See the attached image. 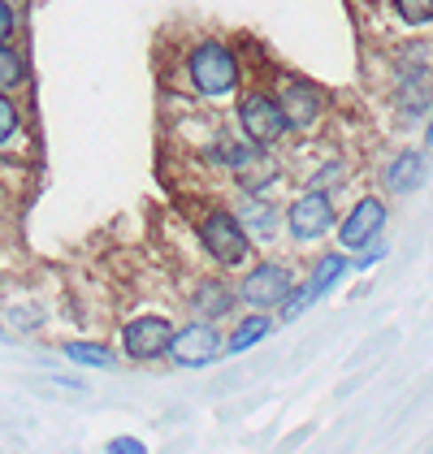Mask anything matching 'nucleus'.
Wrapping results in <instances>:
<instances>
[{
	"mask_svg": "<svg viewBox=\"0 0 433 454\" xmlns=\"http://www.w3.org/2000/svg\"><path fill=\"white\" fill-rule=\"evenodd\" d=\"M27 87V57L13 48V39L0 43V91H22Z\"/></svg>",
	"mask_w": 433,
	"mask_h": 454,
	"instance_id": "obj_17",
	"label": "nucleus"
},
{
	"mask_svg": "<svg viewBox=\"0 0 433 454\" xmlns=\"http://www.w3.org/2000/svg\"><path fill=\"white\" fill-rule=\"evenodd\" d=\"M9 320H13V325L22 320V329H39L43 312H39V308H13V312H9Z\"/></svg>",
	"mask_w": 433,
	"mask_h": 454,
	"instance_id": "obj_25",
	"label": "nucleus"
},
{
	"mask_svg": "<svg viewBox=\"0 0 433 454\" xmlns=\"http://www.w3.org/2000/svg\"><path fill=\"white\" fill-rule=\"evenodd\" d=\"M395 66H433V52L425 39H412V43H398Z\"/></svg>",
	"mask_w": 433,
	"mask_h": 454,
	"instance_id": "obj_21",
	"label": "nucleus"
},
{
	"mask_svg": "<svg viewBox=\"0 0 433 454\" xmlns=\"http://www.w3.org/2000/svg\"><path fill=\"white\" fill-rule=\"evenodd\" d=\"M182 74L191 82V91L200 100H230L243 91V57L230 39L204 35L186 48V61H182Z\"/></svg>",
	"mask_w": 433,
	"mask_h": 454,
	"instance_id": "obj_1",
	"label": "nucleus"
},
{
	"mask_svg": "<svg viewBox=\"0 0 433 454\" xmlns=\"http://www.w3.org/2000/svg\"><path fill=\"white\" fill-rule=\"evenodd\" d=\"M147 446L139 442V437H113L108 442V454H144Z\"/></svg>",
	"mask_w": 433,
	"mask_h": 454,
	"instance_id": "obj_24",
	"label": "nucleus"
},
{
	"mask_svg": "<svg viewBox=\"0 0 433 454\" xmlns=\"http://www.w3.org/2000/svg\"><path fill=\"white\" fill-rule=\"evenodd\" d=\"M239 221L248 225V234L252 239H273L278 234V225H282V212L273 200H264V195H248L243 191V200H239Z\"/></svg>",
	"mask_w": 433,
	"mask_h": 454,
	"instance_id": "obj_13",
	"label": "nucleus"
},
{
	"mask_svg": "<svg viewBox=\"0 0 433 454\" xmlns=\"http://www.w3.org/2000/svg\"><path fill=\"white\" fill-rule=\"evenodd\" d=\"M395 18L403 27L421 31V27H433V0H390Z\"/></svg>",
	"mask_w": 433,
	"mask_h": 454,
	"instance_id": "obj_19",
	"label": "nucleus"
},
{
	"mask_svg": "<svg viewBox=\"0 0 433 454\" xmlns=\"http://www.w3.org/2000/svg\"><path fill=\"white\" fill-rule=\"evenodd\" d=\"M295 290V273H290L282 260H260L248 264V273L239 281V303H248L252 312H273L282 308Z\"/></svg>",
	"mask_w": 433,
	"mask_h": 454,
	"instance_id": "obj_5",
	"label": "nucleus"
},
{
	"mask_svg": "<svg viewBox=\"0 0 433 454\" xmlns=\"http://www.w3.org/2000/svg\"><path fill=\"white\" fill-rule=\"evenodd\" d=\"M287 230L295 243H317L329 230H338V208H334V195L329 191H303L287 204Z\"/></svg>",
	"mask_w": 433,
	"mask_h": 454,
	"instance_id": "obj_6",
	"label": "nucleus"
},
{
	"mask_svg": "<svg viewBox=\"0 0 433 454\" xmlns=\"http://www.w3.org/2000/svg\"><path fill=\"white\" fill-rule=\"evenodd\" d=\"M273 329H278V320H273L269 312L243 316V320L230 329V338H225V355H243V350H252L256 342H264Z\"/></svg>",
	"mask_w": 433,
	"mask_h": 454,
	"instance_id": "obj_14",
	"label": "nucleus"
},
{
	"mask_svg": "<svg viewBox=\"0 0 433 454\" xmlns=\"http://www.w3.org/2000/svg\"><path fill=\"white\" fill-rule=\"evenodd\" d=\"M66 359L78 364V368H100V372H113L117 368V355L105 347V342H66Z\"/></svg>",
	"mask_w": 433,
	"mask_h": 454,
	"instance_id": "obj_16",
	"label": "nucleus"
},
{
	"mask_svg": "<svg viewBox=\"0 0 433 454\" xmlns=\"http://www.w3.org/2000/svg\"><path fill=\"white\" fill-rule=\"evenodd\" d=\"M347 269H351V260H347L342 251H325V255H317V264H312V273H308V286L317 290V299L329 294L338 281L347 278Z\"/></svg>",
	"mask_w": 433,
	"mask_h": 454,
	"instance_id": "obj_15",
	"label": "nucleus"
},
{
	"mask_svg": "<svg viewBox=\"0 0 433 454\" xmlns=\"http://www.w3.org/2000/svg\"><path fill=\"white\" fill-rule=\"evenodd\" d=\"M174 320L169 316H135V320H126L122 325V355L126 359H135V364H156V359H165L169 355V342H174Z\"/></svg>",
	"mask_w": 433,
	"mask_h": 454,
	"instance_id": "obj_8",
	"label": "nucleus"
},
{
	"mask_svg": "<svg viewBox=\"0 0 433 454\" xmlns=\"http://www.w3.org/2000/svg\"><path fill=\"white\" fill-rule=\"evenodd\" d=\"M433 108V66H398L395 74V113L403 121L429 117Z\"/></svg>",
	"mask_w": 433,
	"mask_h": 454,
	"instance_id": "obj_10",
	"label": "nucleus"
},
{
	"mask_svg": "<svg viewBox=\"0 0 433 454\" xmlns=\"http://www.w3.org/2000/svg\"><path fill=\"white\" fill-rule=\"evenodd\" d=\"M273 96H278V105L287 113L290 135H317V130H321L325 96L317 82H308V78H299V74H282L278 87H273Z\"/></svg>",
	"mask_w": 433,
	"mask_h": 454,
	"instance_id": "obj_4",
	"label": "nucleus"
},
{
	"mask_svg": "<svg viewBox=\"0 0 433 454\" xmlns=\"http://www.w3.org/2000/svg\"><path fill=\"white\" fill-rule=\"evenodd\" d=\"M425 147H433V108H429V126H425Z\"/></svg>",
	"mask_w": 433,
	"mask_h": 454,
	"instance_id": "obj_26",
	"label": "nucleus"
},
{
	"mask_svg": "<svg viewBox=\"0 0 433 454\" xmlns=\"http://www.w3.org/2000/svg\"><path fill=\"white\" fill-rule=\"evenodd\" d=\"M18 27H22V13H18V4H13V0H0V43L18 35Z\"/></svg>",
	"mask_w": 433,
	"mask_h": 454,
	"instance_id": "obj_22",
	"label": "nucleus"
},
{
	"mask_svg": "<svg viewBox=\"0 0 433 454\" xmlns=\"http://www.w3.org/2000/svg\"><path fill=\"white\" fill-rule=\"evenodd\" d=\"M0 281H4V273H0Z\"/></svg>",
	"mask_w": 433,
	"mask_h": 454,
	"instance_id": "obj_27",
	"label": "nucleus"
},
{
	"mask_svg": "<svg viewBox=\"0 0 433 454\" xmlns=\"http://www.w3.org/2000/svg\"><path fill=\"white\" fill-rule=\"evenodd\" d=\"M221 350H225V338H221V329H216V320H204V316H195V320H186L174 329V342H169V359L178 364V368H209L221 359Z\"/></svg>",
	"mask_w": 433,
	"mask_h": 454,
	"instance_id": "obj_7",
	"label": "nucleus"
},
{
	"mask_svg": "<svg viewBox=\"0 0 433 454\" xmlns=\"http://www.w3.org/2000/svg\"><path fill=\"white\" fill-rule=\"evenodd\" d=\"M22 126H27V113H22V105L13 100V91H0V152H4L9 143L22 135Z\"/></svg>",
	"mask_w": 433,
	"mask_h": 454,
	"instance_id": "obj_18",
	"label": "nucleus"
},
{
	"mask_svg": "<svg viewBox=\"0 0 433 454\" xmlns=\"http://www.w3.org/2000/svg\"><path fill=\"white\" fill-rule=\"evenodd\" d=\"M429 182V152H421V147H403L390 156V165H386V191L390 195H412V191H421Z\"/></svg>",
	"mask_w": 433,
	"mask_h": 454,
	"instance_id": "obj_11",
	"label": "nucleus"
},
{
	"mask_svg": "<svg viewBox=\"0 0 433 454\" xmlns=\"http://www.w3.org/2000/svg\"><path fill=\"white\" fill-rule=\"evenodd\" d=\"M234 117H239V135H243L248 143H256V147H278V143L290 135L287 113H282V105H278V96L264 91V87L239 91Z\"/></svg>",
	"mask_w": 433,
	"mask_h": 454,
	"instance_id": "obj_3",
	"label": "nucleus"
},
{
	"mask_svg": "<svg viewBox=\"0 0 433 454\" xmlns=\"http://www.w3.org/2000/svg\"><path fill=\"white\" fill-rule=\"evenodd\" d=\"M239 308V286H230L225 278H200L191 290V312L204 320H225Z\"/></svg>",
	"mask_w": 433,
	"mask_h": 454,
	"instance_id": "obj_12",
	"label": "nucleus"
},
{
	"mask_svg": "<svg viewBox=\"0 0 433 454\" xmlns=\"http://www.w3.org/2000/svg\"><path fill=\"white\" fill-rule=\"evenodd\" d=\"M342 177H347V160L334 156V160H325L321 169L308 177V186H312V191H334V186H342Z\"/></svg>",
	"mask_w": 433,
	"mask_h": 454,
	"instance_id": "obj_20",
	"label": "nucleus"
},
{
	"mask_svg": "<svg viewBox=\"0 0 433 454\" xmlns=\"http://www.w3.org/2000/svg\"><path fill=\"white\" fill-rule=\"evenodd\" d=\"M382 255H386V243H382V239H373V243L360 247V255L351 260V269H373V264H377Z\"/></svg>",
	"mask_w": 433,
	"mask_h": 454,
	"instance_id": "obj_23",
	"label": "nucleus"
},
{
	"mask_svg": "<svg viewBox=\"0 0 433 454\" xmlns=\"http://www.w3.org/2000/svg\"><path fill=\"white\" fill-rule=\"evenodd\" d=\"M386 200L382 195H360L347 216L338 221V243L342 251H360L364 243H373V239H382V230H386Z\"/></svg>",
	"mask_w": 433,
	"mask_h": 454,
	"instance_id": "obj_9",
	"label": "nucleus"
},
{
	"mask_svg": "<svg viewBox=\"0 0 433 454\" xmlns=\"http://www.w3.org/2000/svg\"><path fill=\"white\" fill-rule=\"evenodd\" d=\"M0 186H4V182H0Z\"/></svg>",
	"mask_w": 433,
	"mask_h": 454,
	"instance_id": "obj_28",
	"label": "nucleus"
},
{
	"mask_svg": "<svg viewBox=\"0 0 433 454\" xmlns=\"http://www.w3.org/2000/svg\"><path fill=\"white\" fill-rule=\"evenodd\" d=\"M195 234H200V247L209 251L216 269H248L252 264V234L248 225L239 221L234 208H204L200 221H195Z\"/></svg>",
	"mask_w": 433,
	"mask_h": 454,
	"instance_id": "obj_2",
	"label": "nucleus"
}]
</instances>
